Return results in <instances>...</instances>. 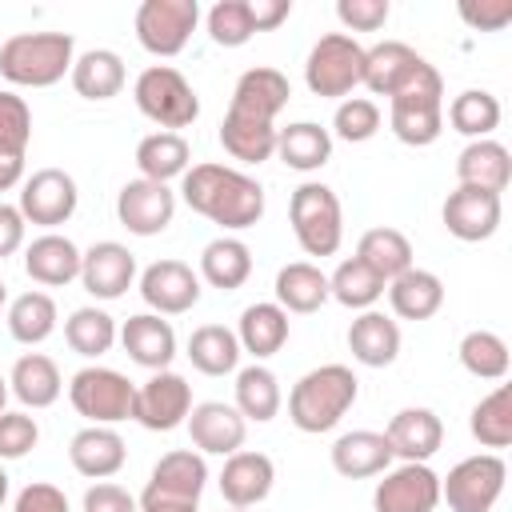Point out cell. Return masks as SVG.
Segmentation results:
<instances>
[{
	"label": "cell",
	"instance_id": "6da1fadb",
	"mask_svg": "<svg viewBox=\"0 0 512 512\" xmlns=\"http://www.w3.org/2000/svg\"><path fill=\"white\" fill-rule=\"evenodd\" d=\"M180 196L192 212H200L204 220H212L228 232H244L264 216L260 180H252L248 172L228 168V164H192L180 176Z\"/></svg>",
	"mask_w": 512,
	"mask_h": 512
},
{
	"label": "cell",
	"instance_id": "7a4b0ae2",
	"mask_svg": "<svg viewBox=\"0 0 512 512\" xmlns=\"http://www.w3.org/2000/svg\"><path fill=\"white\" fill-rule=\"evenodd\" d=\"M360 396V380L348 364H320L312 372H304L292 392H288V420L308 432V436H320V432H332L348 408L356 404Z\"/></svg>",
	"mask_w": 512,
	"mask_h": 512
},
{
	"label": "cell",
	"instance_id": "3957f363",
	"mask_svg": "<svg viewBox=\"0 0 512 512\" xmlns=\"http://www.w3.org/2000/svg\"><path fill=\"white\" fill-rule=\"evenodd\" d=\"M76 40L68 32H16L0 44V76L16 88H52L72 72Z\"/></svg>",
	"mask_w": 512,
	"mask_h": 512
},
{
	"label": "cell",
	"instance_id": "277c9868",
	"mask_svg": "<svg viewBox=\"0 0 512 512\" xmlns=\"http://www.w3.org/2000/svg\"><path fill=\"white\" fill-rule=\"evenodd\" d=\"M388 128L408 148H428L444 132V76L424 64L392 100H388Z\"/></svg>",
	"mask_w": 512,
	"mask_h": 512
},
{
	"label": "cell",
	"instance_id": "5b68a950",
	"mask_svg": "<svg viewBox=\"0 0 512 512\" xmlns=\"http://www.w3.org/2000/svg\"><path fill=\"white\" fill-rule=\"evenodd\" d=\"M288 224H292L296 244L308 256H332L340 248V240H344L340 196L320 180H304L288 200Z\"/></svg>",
	"mask_w": 512,
	"mask_h": 512
},
{
	"label": "cell",
	"instance_id": "8992f818",
	"mask_svg": "<svg viewBox=\"0 0 512 512\" xmlns=\"http://www.w3.org/2000/svg\"><path fill=\"white\" fill-rule=\"evenodd\" d=\"M132 100L136 108L160 124V132H176V128H188L196 116H200V96L196 88L184 80L180 68L172 64H152L136 76L132 84Z\"/></svg>",
	"mask_w": 512,
	"mask_h": 512
},
{
	"label": "cell",
	"instance_id": "52a82bcc",
	"mask_svg": "<svg viewBox=\"0 0 512 512\" xmlns=\"http://www.w3.org/2000/svg\"><path fill=\"white\" fill-rule=\"evenodd\" d=\"M360 80H364V48L348 32H328L312 44L304 60V84L312 96L336 100L348 96Z\"/></svg>",
	"mask_w": 512,
	"mask_h": 512
},
{
	"label": "cell",
	"instance_id": "ba28073f",
	"mask_svg": "<svg viewBox=\"0 0 512 512\" xmlns=\"http://www.w3.org/2000/svg\"><path fill=\"white\" fill-rule=\"evenodd\" d=\"M508 480V464L500 452H476L440 476V500L452 512H492Z\"/></svg>",
	"mask_w": 512,
	"mask_h": 512
},
{
	"label": "cell",
	"instance_id": "9c48e42d",
	"mask_svg": "<svg viewBox=\"0 0 512 512\" xmlns=\"http://www.w3.org/2000/svg\"><path fill=\"white\" fill-rule=\"evenodd\" d=\"M132 396H136V384L116 368L88 364L68 380V400L88 424L112 428L120 420H132Z\"/></svg>",
	"mask_w": 512,
	"mask_h": 512
},
{
	"label": "cell",
	"instance_id": "30bf717a",
	"mask_svg": "<svg viewBox=\"0 0 512 512\" xmlns=\"http://www.w3.org/2000/svg\"><path fill=\"white\" fill-rule=\"evenodd\" d=\"M200 24L196 0H144L136 8V40L152 56H180Z\"/></svg>",
	"mask_w": 512,
	"mask_h": 512
},
{
	"label": "cell",
	"instance_id": "8fae6325",
	"mask_svg": "<svg viewBox=\"0 0 512 512\" xmlns=\"http://www.w3.org/2000/svg\"><path fill=\"white\" fill-rule=\"evenodd\" d=\"M192 412V384L164 368V372H152L144 384H136V396H132V420L148 432H172L188 420Z\"/></svg>",
	"mask_w": 512,
	"mask_h": 512
},
{
	"label": "cell",
	"instance_id": "7c38bea8",
	"mask_svg": "<svg viewBox=\"0 0 512 512\" xmlns=\"http://www.w3.org/2000/svg\"><path fill=\"white\" fill-rule=\"evenodd\" d=\"M76 204H80V188L64 168H36L32 176H24L16 208L28 224H40V228L56 232L60 224L72 220Z\"/></svg>",
	"mask_w": 512,
	"mask_h": 512
},
{
	"label": "cell",
	"instance_id": "4fadbf2b",
	"mask_svg": "<svg viewBox=\"0 0 512 512\" xmlns=\"http://www.w3.org/2000/svg\"><path fill=\"white\" fill-rule=\"evenodd\" d=\"M176 216V192L168 184L156 180H128L116 192V220L132 232V236H160Z\"/></svg>",
	"mask_w": 512,
	"mask_h": 512
},
{
	"label": "cell",
	"instance_id": "5bb4252c",
	"mask_svg": "<svg viewBox=\"0 0 512 512\" xmlns=\"http://www.w3.org/2000/svg\"><path fill=\"white\" fill-rule=\"evenodd\" d=\"M200 272H192V264L184 260H156L140 272V296L156 316H180L192 312L200 300Z\"/></svg>",
	"mask_w": 512,
	"mask_h": 512
},
{
	"label": "cell",
	"instance_id": "9a60e30c",
	"mask_svg": "<svg viewBox=\"0 0 512 512\" xmlns=\"http://www.w3.org/2000/svg\"><path fill=\"white\" fill-rule=\"evenodd\" d=\"M372 492L376 512H436L440 504V476L428 464H400L380 472Z\"/></svg>",
	"mask_w": 512,
	"mask_h": 512
},
{
	"label": "cell",
	"instance_id": "2e32d148",
	"mask_svg": "<svg viewBox=\"0 0 512 512\" xmlns=\"http://www.w3.org/2000/svg\"><path fill=\"white\" fill-rule=\"evenodd\" d=\"M440 216H444V228H448L456 240L480 244V240H488V236L500 228V220H504V200H500L496 192L456 184V188L448 192Z\"/></svg>",
	"mask_w": 512,
	"mask_h": 512
},
{
	"label": "cell",
	"instance_id": "e0dca14e",
	"mask_svg": "<svg viewBox=\"0 0 512 512\" xmlns=\"http://www.w3.org/2000/svg\"><path fill=\"white\" fill-rule=\"evenodd\" d=\"M292 96V84L284 72L276 68H248L240 72L236 88H232V100H228V116H244V120H260V124H276V116L284 112Z\"/></svg>",
	"mask_w": 512,
	"mask_h": 512
},
{
	"label": "cell",
	"instance_id": "ac0fdd59",
	"mask_svg": "<svg viewBox=\"0 0 512 512\" xmlns=\"http://www.w3.org/2000/svg\"><path fill=\"white\" fill-rule=\"evenodd\" d=\"M188 436L196 444V452L204 456H232L244 448V436H248V420L236 412V404H224V400H204V404H192L188 412Z\"/></svg>",
	"mask_w": 512,
	"mask_h": 512
},
{
	"label": "cell",
	"instance_id": "d6986e66",
	"mask_svg": "<svg viewBox=\"0 0 512 512\" xmlns=\"http://www.w3.org/2000/svg\"><path fill=\"white\" fill-rule=\"evenodd\" d=\"M136 280V256L120 240H96L80 260V284L96 300H120Z\"/></svg>",
	"mask_w": 512,
	"mask_h": 512
},
{
	"label": "cell",
	"instance_id": "ffe728a7",
	"mask_svg": "<svg viewBox=\"0 0 512 512\" xmlns=\"http://www.w3.org/2000/svg\"><path fill=\"white\" fill-rule=\"evenodd\" d=\"M272 484H276V464H272V456L252 452V448H240V452L224 456V468H220V496H224L232 508H256L260 500H268Z\"/></svg>",
	"mask_w": 512,
	"mask_h": 512
},
{
	"label": "cell",
	"instance_id": "44dd1931",
	"mask_svg": "<svg viewBox=\"0 0 512 512\" xmlns=\"http://www.w3.org/2000/svg\"><path fill=\"white\" fill-rule=\"evenodd\" d=\"M424 64H428V60H424L412 44H404V40H380V44L364 48V80H360V84H364L368 92L392 100Z\"/></svg>",
	"mask_w": 512,
	"mask_h": 512
},
{
	"label": "cell",
	"instance_id": "7402d4cb",
	"mask_svg": "<svg viewBox=\"0 0 512 512\" xmlns=\"http://www.w3.org/2000/svg\"><path fill=\"white\" fill-rule=\"evenodd\" d=\"M116 340L124 344L128 360L140 364V368H148V372H164V368L172 364V356H176V332H172V324H168L164 316H156V312H136V316H128V320L120 324V336H116Z\"/></svg>",
	"mask_w": 512,
	"mask_h": 512
},
{
	"label": "cell",
	"instance_id": "603a6c76",
	"mask_svg": "<svg viewBox=\"0 0 512 512\" xmlns=\"http://www.w3.org/2000/svg\"><path fill=\"white\" fill-rule=\"evenodd\" d=\"M392 456H400L404 464H428L440 444H444V424L432 408H400L388 428H384Z\"/></svg>",
	"mask_w": 512,
	"mask_h": 512
},
{
	"label": "cell",
	"instance_id": "cb8c5ba5",
	"mask_svg": "<svg viewBox=\"0 0 512 512\" xmlns=\"http://www.w3.org/2000/svg\"><path fill=\"white\" fill-rule=\"evenodd\" d=\"M68 460L80 476L88 480H108L124 468L128 460V448H124V436L108 424H88L80 428L72 440H68Z\"/></svg>",
	"mask_w": 512,
	"mask_h": 512
},
{
	"label": "cell",
	"instance_id": "d4e9b609",
	"mask_svg": "<svg viewBox=\"0 0 512 512\" xmlns=\"http://www.w3.org/2000/svg\"><path fill=\"white\" fill-rule=\"evenodd\" d=\"M80 260L84 252L60 232H44L24 248V272L44 288H64L80 280Z\"/></svg>",
	"mask_w": 512,
	"mask_h": 512
},
{
	"label": "cell",
	"instance_id": "484cf974",
	"mask_svg": "<svg viewBox=\"0 0 512 512\" xmlns=\"http://www.w3.org/2000/svg\"><path fill=\"white\" fill-rule=\"evenodd\" d=\"M392 444L384 432H372V428H356V432H344L336 444H332V468L344 476V480H368V476H380L392 468Z\"/></svg>",
	"mask_w": 512,
	"mask_h": 512
},
{
	"label": "cell",
	"instance_id": "4316f807",
	"mask_svg": "<svg viewBox=\"0 0 512 512\" xmlns=\"http://www.w3.org/2000/svg\"><path fill=\"white\" fill-rule=\"evenodd\" d=\"M204 484H208V464H204V456L192 452V448H176V452H168V456L156 460V468H152L144 492L168 496V500H192V504H200Z\"/></svg>",
	"mask_w": 512,
	"mask_h": 512
},
{
	"label": "cell",
	"instance_id": "83f0119b",
	"mask_svg": "<svg viewBox=\"0 0 512 512\" xmlns=\"http://www.w3.org/2000/svg\"><path fill=\"white\" fill-rule=\"evenodd\" d=\"M348 352L364 368H388L400 356V324L376 308L360 312L348 324Z\"/></svg>",
	"mask_w": 512,
	"mask_h": 512
},
{
	"label": "cell",
	"instance_id": "f1b7e54d",
	"mask_svg": "<svg viewBox=\"0 0 512 512\" xmlns=\"http://www.w3.org/2000/svg\"><path fill=\"white\" fill-rule=\"evenodd\" d=\"M456 180L464 188H484V192H504L512 180V156L500 140H468L456 156Z\"/></svg>",
	"mask_w": 512,
	"mask_h": 512
},
{
	"label": "cell",
	"instance_id": "f546056e",
	"mask_svg": "<svg viewBox=\"0 0 512 512\" xmlns=\"http://www.w3.org/2000/svg\"><path fill=\"white\" fill-rule=\"evenodd\" d=\"M236 340H240V352H248L256 364L276 356L284 344H288V312L276 304V300H256L240 312V324H236Z\"/></svg>",
	"mask_w": 512,
	"mask_h": 512
},
{
	"label": "cell",
	"instance_id": "4dcf8cb0",
	"mask_svg": "<svg viewBox=\"0 0 512 512\" xmlns=\"http://www.w3.org/2000/svg\"><path fill=\"white\" fill-rule=\"evenodd\" d=\"M384 292H388V304L400 320H428L444 308V280L428 268H416V264L408 272H400L396 280H388Z\"/></svg>",
	"mask_w": 512,
	"mask_h": 512
},
{
	"label": "cell",
	"instance_id": "1f68e13d",
	"mask_svg": "<svg viewBox=\"0 0 512 512\" xmlns=\"http://www.w3.org/2000/svg\"><path fill=\"white\" fill-rule=\"evenodd\" d=\"M8 392L24 404V408H52L64 392V380H60V368L52 356L44 352H24L12 372H8Z\"/></svg>",
	"mask_w": 512,
	"mask_h": 512
},
{
	"label": "cell",
	"instance_id": "d6a6232c",
	"mask_svg": "<svg viewBox=\"0 0 512 512\" xmlns=\"http://www.w3.org/2000/svg\"><path fill=\"white\" fill-rule=\"evenodd\" d=\"M68 80H72L76 96H84V100H112V96H120L128 72H124L120 52H112V48H88L84 56L72 60Z\"/></svg>",
	"mask_w": 512,
	"mask_h": 512
},
{
	"label": "cell",
	"instance_id": "836d02e7",
	"mask_svg": "<svg viewBox=\"0 0 512 512\" xmlns=\"http://www.w3.org/2000/svg\"><path fill=\"white\" fill-rule=\"evenodd\" d=\"M276 156L292 172H316L332 160V132L312 120H296L276 132Z\"/></svg>",
	"mask_w": 512,
	"mask_h": 512
},
{
	"label": "cell",
	"instance_id": "e575fe53",
	"mask_svg": "<svg viewBox=\"0 0 512 512\" xmlns=\"http://www.w3.org/2000/svg\"><path fill=\"white\" fill-rule=\"evenodd\" d=\"M356 260L388 284V280H396L400 272L412 268V240L400 228H388V224L368 228L360 236V244H356Z\"/></svg>",
	"mask_w": 512,
	"mask_h": 512
},
{
	"label": "cell",
	"instance_id": "d590c367",
	"mask_svg": "<svg viewBox=\"0 0 512 512\" xmlns=\"http://www.w3.org/2000/svg\"><path fill=\"white\" fill-rule=\"evenodd\" d=\"M248 276H252V252L244 240L216 236L204 244V252H200V280L204 284H212L220 292H236Z\"/></svg>",
	"mask_w": 512,
	"mask_h": 512
},
{
	"label": "cell",
	"instance_id": "8d00e7d4",
	"mask_svg": "<svg viewBox=\"0 0 512 512\" xmlns=\"http://www.w3.org/2000/svg\"><path fill=\"white\" fill-rule=\"evenodd\" d=\"M188 164H192V148L180 132H148L136 144V168H140L144 180L168 184V180L184 176Z\"/></svg>",
	"mask_w": 512,
	"mask_h": 512
},
{
	"label": "cell",
	"instance_id": "74e56055",
	"mask_svg": "<svg viewBox=\"0 0 512 512\" xmlns=\"http://www.w3.org/2000/svg\"><path fill=\"white\" fill-rule=\"evenodd\" d=\"M276 304L284 312H300V316L324 308L328 304V276L316 264H308V260L284 264L276 272Z\"/></svg>",
	"mask_w": 512,
	"mask_h": 512
},
{
	"label": "cell",
	"instance_id": "f35d334b",
	"mask_svg": "<svg viewBox=\"0 0 512 512\" xmlns=\"http://www.w3.org/2000/svg\"><path fill=\"white\" fill-rule=\"evenodd\" d=\"M240 356H244V352H240V340H236V332L224 328V324H200V328L188 336V360H192V368L204 372V376H228V372H236Z\"/></svg>",
	"mask_w": 512,
	"mask_h": 512
},
{
	"label": "cell",
	"instance_id": "ab89813d",
	"mask_svg": "<svg viewBox=\"0 0 512 512\" xmlns=\"http://www.w3.org/2000/svg\"><path fill=\"white\" fill-rule=\"evenodd\" d=\"M280 404H284V392L268 364H248L236 372V412L244 420L268 424L280 412Z\"/></svg>",
	"mask_w": 512,
	"mask_h": 512
},
{
	"label": "cell",
	"instance_id": "60d3db41",
	"mask_svg": "<svg viewBox=\"0 0 512 512\" xmlns=\"http://www.w3.org/2000/svg\"><path fill=\"white\" fill-rule=\"evenodd\" d=\"M276 124H260V120H244V116H228L220 120V144L232 160L240 164H264L276 156Z\"/></svg>",
	"mask_w": 512,
	"mask_h": 512
},
{
	"label": "cell",
	"instance_id": "b9f144b4",
	"mask_svg": "<svg viewBox=\"0 0 512 512\" xmlns=\"http://www.w3.org/2000/svg\"><path fill=\"white\" fill-rule=\"evenodd\" d=\"M56 300L40 288L32 292H20L12 304H8V332L16 344H44L52 332H56Z\"/></svg>",
	"mask_w": 512,
	"mask_h": 512
},
{
	"label": "cell",
	"instance_id": "7bdbcfd3",
	"mask_svg": "<svg viewBox=\"0 0 512 512\" xmlns=\"http://www.w3.org/2000/svg\"><path fill=\"white\" fill-rule=\"evenodd\" d=\"M116 336H120L116 320H112L104 308H92V304L76 308V312L64 320V340H68V348H72L76 356H84V360L104 356V352L116 344Z\"/></svg>",
	"mask_w": 512,
	"mask_h": 512
},
{
	"label": "cell",
	"instance_id": "ee69618b",
	"mask_svg": "<svg viewBox=\"0 0 512 512\" xmlns=\"http://www.w3.org/2000/svg\"><path fill=\"white\" fill-rule=\"evenodd\" d=\"M448 124L468 140H488L500 124V100L488 88H464L448 104Z\"/></svg>",
	"mask_w": 512,
	"mask_h": 512
},
{
	"label": "cell",
	"instance_id": "f6af8a7d",
	"mask_svg": "<svg viewBox=\"0 0 512 512\" xmlns=\"http://www.w3.org/2000/svg\"><path fill=\"white\" fill-rule=\"evenodd\" d=\"M384 296V280L376 272H368L356 256L352 260H340L336 272L328 276V300L352 308V312H368L376 308V300Z\"/></svg>",
	"mask_w": 512,
	"mask_h": 512
},
{
	"label": "cell",
	"instance_id": "bcb514c9",
	"mask_svg": "<svg viewBox=\"0 0 512 512\" xmlns=\"http://www.w3.org/2000/svg\"><path fill=\"white\" fill-rule=\"evenodd\" d=\"M472 436L484 448H508L512 444V384H496L468 416Z\"/></svg>",
	"mask_w": 512,
	"mask_h": 512
},
{
	"label": "cell",
	"instance_id": "7dc6e473",
	"mask_svg": "<svg viewBox=\"0 0 512 512\" xmlns=\"http://www.w3.org/2000/svg\"><path fill=\"white\" fill-rule=\"evenodd\" d=\"M460 364L476 380H504L508 376V344H504V336H496L488 328H472L460 340Z\"/></svg>",
	"mask_w": 512,
	"mask_h": 512
},
{
	"label": "cell",
	"instance_id": "c3c4849f",
	"mask_svg": "<svg viewBox=\"0 0 512 512\" xmlns=\"http://www.w3.org/2000/svg\"><path fill=\"white\" fill-rule=\"evenodd\" d=\"M208 36H212V44H220V48H244V44L256 36L248 0H216V4L208 8Z\"/></svg>",
	"mask_w": 512,
	"mask_h": 512
},
{
	"label": "cell",
	"instance_id": "681fc988",
	"mask_svg": "<svg viewBox=\"0 0 512 512\" xmlns=\"http://www.w3.org/2000/svg\"><path fill=\"white\" fill-rule=\"evenodd\" d=\"M380 104L368 100V96H344L336 104V116H332V132L348 144H364L380 132Z\"/></svg>",
	"mask_w": 512,
	"mask_h": 512
},
{
	"label": "cell",
	"instance_id": "f907efd6",
	"mask_svg": "<svg viewBox=\"0 0 512 512\" xmlns=\"http://www.w3.org/2000/svg\"><path fill=\"white\" fill-rule=\"evenodd\" d=\"M32 140V108L16 92H0V152L24 156Z\"/></svg>",
	"mask_w": 512,
	"mask_h": 512
},
{
	"label": "cell",
	"instance_id": "816d5d0a",
	"mask_svg": "<svg viewBox=\"0 0 512 512\" xmlns=\"http://www.w3.org/2000/svg\"><path fill=\"white\" fill-rule=\"evenodd\" d=\"M40 424L28 412H0V460H20L36 448Z\"/></svg>",
	"mask_w": 512,
	"mask_h": 512
},
{
	"label": "cell",
	"instance_id": "f5cc1de1",
	"mask_svg": "<svg viewBox=\"0 0 512 512\" xmlns=\"http://www.w3.org/2000/svg\"><path fill=\"white\" fill-rule=\"evenodd\" d=\"M392 16L388 0H336V20L352 32H376Z\"/></svg>",
	"mask_w": 512,
	"mask_h": 512
},
{
	"label": "cell",
	"instance_id": "db71d44e",
	"mask_svg": "<svg viewBox=\"0 0 512 512\" xmlns=\"http://www.w3.org/2000/svg\"><path fill=\"white\" fill-rule=\"evenodd\" d=\"M460 20L468 28H476V32H500L512 20V0H480V4L464 0L460 4Z\"/></svg>",
	"mask_w": 512,
	"mask_h": 512
},
{
	"label": "cell",
	"instance_id": "11a10c76",
	"mask_svg": "<svg viewBox=\"0 0 512 512\" xmlns=\"http://www.w3.org/2000/svg\"><path fill=\"white\" fill-rule=\"evenodd\" d=\"M84 512H140L136 496L112 480H100L84 492Z\"/></svg>",
	"mask_w": 512,
	"mask_h": 512
},
{
	"label": "cell",
	"instance_id": "9f6ffc18",
	"mask_svg": "<svg viewBox=\"0 0 512 512\" xmlns=\"http://www.w3.org/2000/svg\"><path fill=\"white\" fill-rule=\"evenodd\" d=\"M12 512H72V508H68V496H64L56 484L36 480V484L20 488V496H16V504H12Z\"/></svg>",
	"mask_w": 512,
	"mask_h": 512
},
{
	"label": "cell",
	"instance_id": "6f0895ef",
	"mask_svg": "<svg viewBox=\"0 0 512 512\" xmlns=\"http://www.w3.org/2000/svg\"><path fill=\"white\" fill-rule=\"evenodd\" d=\"M24 232H28V220L20 216V208L0 200V260L24 248Z\"/></svg>",
	"mask_w": 512,
	"mask_h": 512
},
{
	"label": "cell",
	"instance_id": "680465c9",
	"mask_svg": "<svg viewBox=\"0 0 512 512\" xmlns=\"http://www.w3.org/2000/svg\"><path fill=\"white\" fill-rule=\"evenodd\" d=\"M248 12L256 32H272L292 16V0H248Z\"/></svg>",
	"mask_w": 512,
	"mask_h": 512
},
{
	"label": "cell",
	"instance_id": "91938a15",
	"mask_svg": "<svg viewBox=\"0 0 512 512\" xmlns=\"http://www.w3.org/2000/svg\"><path fill=\"white\" fill-rule=\"evenodd\" d=\"M140 512H200L192 500H168V496H152L144 492L140 496Z\"/></svg>",
	"mask_w": 512,
	"mask_h": 512
},
{
	"label": "cell",
	"instance_id": "94428289",
	"mask_svg": "<svg viewBox=\"0 0 512 512\" xmlns=\"http://www.w3.org/2000/svg\"><path fill=\"white\" fill-rule=\"evenodd\" d=\"M16 184H24V156H4L0 152V192H12Z\"/></svg>",
	"mask_w": 512,
	"mask_h": 512
},
{
	"label": "cell",
	"instance_id": "6125c7cd",
	"mask_svg": "<svg viewBox=\"0 0 512 512\" xmlns=\"http://www.w3.org/2000/svg\"><path fill=\"white\" fill-rule=\"evenodd\" d=\"M4 500H8V472H4V464H0V508H4Z\"/></svg>",
	"mask_w": 512,
	"mask_h": 512
},
{
	"label": "cell",
	"instance_id": "be15d7a7",
	"mask_svg": "<svg viewBox=\"0 0 512 512\" xmlns=\"http://www.w3.org/2000/svg\"><path fill=\"white\" fill-rule=\"evenodd\" d=\"M4 404H8V376H0V412H8Z\"/></svg>",
	"mask_w": 512,
	"mask_h": 512
},
{
	"label": "cell",
	"instance_id": "e7e4bbea",
	"mask_svg": "<svg viewBox=\"0 0 512 512\" xmlns=\"http://www.w3.org/2000/svg\"><path fill=\"white\" fill-rule=\"evenodd\" d=\"M4 304H8V284L0 280V308H4Z\"/></svg>",
	"mask_w": 512,
	"mask_h": 512
},
{
	"label": "cell",
	"instance_id": "03108f58",
	"mask_svg": "<svg viewBox=\"0 0 512 512\" xmlns=\"http://www.w3.org/2000/svg\"><path fill=\"white\" fill-rule=\"evenodd\" d=\"M232 512H248V508H232Z\"/></svg>",
	"mask_w": 512,
	"mask_h": 512
}]
</instances>
